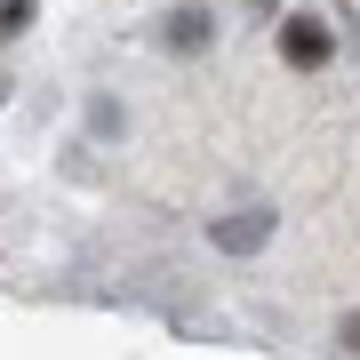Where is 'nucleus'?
I'll return each mask as SVG.
<instances>
[{
	"instance_id": "f257e3e1",
	"label": "nucleus",
	"mask_w": 360,
	"mask_h": 360,
	"mask_svg": "<svg viewBox=\"0 0 360 360\" xmlns=\"http://www.w3.org/2000/svg\"><path fill=\"white\" fill-rule=\"evenodd\" d=\"M281 65L288 72H328L336 65V25H328V16H312V8H288L281 16Z\"/></svg>"
},
{
	"instance_id": "f03ea898",
	"label": "nucleus",
	"mask_w": 360,
	"mask_h": 360,
	"mask_svg": "<svg viewBox=\"0 0 360 360\" xmlns=\"http://www.w3.org/2000/svg\"><path fill=\"white\" fill-rule=\"evenodd\" d=\"M168 49H176V56H200L208 49V40H217V25H208V8H168Z\"/></svg>"
},
{
	"instance_id": "20e7f679",
	"label": "nucleus",
	"mask_w": 360,
	"mask_h": 360,
	"mask_svg": "<svg viewBox=\"0 0 360 360\" xmlns=\"http://www.w3.org/2000/svg\"><path fill=\"white\" fill-rule=\"evenodd\" d=\"M336 345H345V352H360V321H345V328H336Z\"/></svg>"
},
{
	"instance_id": "7ed1b4c3",
	"label": "nucleus",
	"mask_w": 360,
	"mask_h": 360,
	"mask_svg": "<svg viewBox=\"0 0 360 360\" xmlns=\"http://www.w3.org/2000/svg\"><path fill=\"white\" fill-rule=\"evenodd\" d=\"M32 8H40V0H0V49H8V40H25Z\"/></svg>"
}]
</instances>
